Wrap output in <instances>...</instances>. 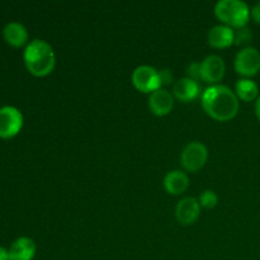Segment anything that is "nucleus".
<instances>
[{"label":"nucleus","mask_w":260,"mask_h":260,"mask_svg":"<svg viewBox=\"0 0 260 260\" xmlns=\"http://www.w3.org/2000/svg\"><path fill=\"white\" fill-rule=\"evenodd\" d=\"M23 127V116L19 109L14 107L0 108V137L10 139L19 134Z\"/></svg>","instance_id":"7"},{"label":"nucleus","mask_w":260,"mask_h":260,"mask_svg":"<svg viewBox=\"0 0 260 260\" xmlns=\"http://www.w3.org/2000/svg\"><path fill=\"white\" fill-rule=\"evenodd\" d=\"M201 205L198 200L193 197H185L177 205L175 208V217L177 221L183 226H190L200 218Z\"/></svg>","instance_id":"9"},{"label":"nucleus","mask_w":260,"mask_h":260,"mask_svg":"<svg viewBox=\"0 0 260 260\" xmlns=\"http://www.w3.org/2000/svg\"><path fill=\"white\" fill-rule=\"evenodd\" d=\"M235 71L244 79H250L260 71V52L255 47H244L234 61Z\"/></svg>","instance_id":"6"},{"label":"nucleus","mask_w":260,"mask_h":260,"mask_svg":"<svg viewBox=\"0 0 260 260\" xmlns=\"http://www.w3.org/2000/svg\"><path fill=\"white\" fill-rule=\"evenodd\" d=\"M255 116L260 122V95H259V98L255 101Z\"/></svg>","instance_id":"23"},{"label":"nucleus","mask_w":260,"mask_h":260,"mask_svg":"<svg viewBox=\"0 0 260 260\" xmlns=\"http://www.w3.org/2000/svg\"><path fill=\"white\" fill-rule=\"evenodd\" d=\"M160 75V83L162 85H169V84L173 83V74L172 71L168 70V69H162V70H159Z\"/></svg>","instance_id":"20"},{"label":"nucleus","mask_w":260,"mask_h":260,"mask_svg":"<svg viewBox=\"0 0 260 260\" xmlns=\"http://www.w3.org/2000/svg\"><path fill=\"white\" fill-rule=\"evenodd\" d=\"M37 246L29 238H19L9 249V260H32L36 255Z\"/></svg>","instance_id":"13"},{"label":"nucleus","mask_w":260,"mask_h":260,"mask_svg":"<svg viewBox=\"0 0 260 260\" xmlns=\"http://www.w3.org/2000/svg\"><path fill=\"white\" fill-rule=\"evenodd\" d=\"M23 57L27 70L37 78L50 75L56 66V55L52 46L42 40L30 41Z\"/></svg>","instance_id":"2"},{"label":"nucleus","mask_w":260,"mask_h":260,"mask_svg":"<svg viewBox=\"0 0 260 260\" xmlns=\"http://www.w3.org/2000/svg\"><path fill=\"white\" fill-rule=\"evenodd\" d=\"M198 202H200L201 207L206 208V210H212L217 206L218 203V197L216 194V192H213L212 189H206L201 193L200 198H198Z\"/></svg>","instance_id":"17"},{"label":"nucleus","mask_w":260,"mask_h":260,"mask_svg":"<svg viewBox=\"0 0 260 260\" xmlns=\"http://www.w3.org/2000/svg\"><path fill=\"white\" fill-rule=\"evenodd\" d=\"M235 94L239 101L249 103L259 98V86L251 79L241 78L235 84Z\"/></svg>","instance_id":"16"},{"label":"nucleus","mask_w":260,"mask_h":260,"mask_svg":"<svg viewBox=\"0 0 260 260\" xmlns=\"http://www.w3.org/2000/svg\"><path fill=\"white\" fill-rule=\"evenodd\" d=\"M189 187V178L182 170H172L164 178V188L169 194L179 196Z\"/></svg>","instance_id":"14"},{"label":"nucleus","mask_w":260,"mask_h":260,"mask_svg":"<svg viewBox=\"0 0 260 260\" xmlns=\"http://www.w3.org/2000/svg\"><path fill=\"white\" fill-rule=\"evenodd\" d=\"M200 95V85L198 81L192 80L189 78L179 79L173 86V96L182 103H190Z\"/></svg>","instance_id":"12"},{"label":"nucleus","mask_w":260,"mask_h":260,"mask_svg":"<svg viewBox=\"0 0 260 260\" xmlns=\"http://www.w3.org/2000/svg\"><path fill=\"white\" fill-rule=\"evenodd\" d=\"M0 260H9V250L0 246Z\"/></svg>","instance_id":"22"},{"label":"nucleus","mask_w":260,"mask_h":260,"mask_svg":"<svg viewBox=\"0 0 260 260\" xmlns=\"http://www.w3.org/2000/svg\"><path fill=\"white\" fill-rule=\"evenodd\" d=\"M250 17L253 18L254 22L260 24V2L255 3L253 8H250Z\"/></svg>","instance_id":"21"},{"label":"nucleus","mask_w":260,"mask_h":260,"mask_svg":"<svg viewBox=\"0 0 260 260\" xmlns=\"http://www.w3.org/2000/svg\"><path fill=\"white\" fill-rule=\"evenodd\" d=\"M187 78L192 80H201V62H192L187 68Z\"/></svg>","instance_id":"19"},{"label":"nucleus","mask_w":260,"mask_h":260,"mask_svg":"<svg viewBox=\"0 0 260 260\" xmlns=\"http://www.w3.org/2000/svg\"><path fill=\"white\" fill-rule=\"evenodd\" d=\"M4 40L13 47H22L28 41V32L25 27L20 23L12 22L5 25L3 30Z\"/></svg>","instance_id":"15"},{"label":"nucleus","mask_w":260,"mask_h":260,"mask_svg":"<svg viewBox=\"0 0 260 260\" xmlns=\"http://www.w3.org/2000/svg\"><path fill=\"white\" fill-rule=\"evenodd\" d=\"M215 15L223 25L240 29L250 20V8L241 0H220L215 5Z\"/></svg>","instance_id":"3"},{"label":"nucleus","mask_w":260,"mask_h":260,"mask_svg":"<svg viewBox=\"0 0 260 260\" xmlns=\"http://www.w3.org/2000/svg\"><path fill=\"white\" fill-rule=\"evenodd\" d=\"M132 84L139 91L151 94L161 88L159 70L149 65L137 66L131 76Z\"/></svg>","instance_id":"5"},{"label":"nucleus","mask_w":260,"mask_h":260,"mask_svg":"<svg viewBox=\"0 0 260 260\" xmlns=\"http://www.w3.org/2000/svg\"><path fill=\"white\" fill-rule=\"evenodd\" d=\"M208 160V150L205 144L198 141L189 142L183 149L180 164L185 172L197 173L202 169Z\"/></svg>","instance_id":"4"},{"label":"nucleus","mask_w":260,"mask_h":260,"mask_svg":"<svg viewBox=\"0 0 260 260\" xmlns=\"http://www.w3.org/2000/svg\"><path fill=\"white\" fill-rule=\"evenodd\" d=\"M253 38V35H251L250 29L248 27L240 28V29L235 30V41H234V45L243 46L249 43Z\"/></svg>","instance_id":"18"},{"label":"nucleus","mask_w":260,"mask_h":260,"mask_svg":"<svg viewBox=\"0 0 260 260\" xmlns=\"http://www.w3.org/2000/svg\"><path fill=\"white\" fill-rule=\"evenodd\" d=\"M202 108L211 118L218 122H229L239 113V99L229 86L217 84L206 89L202 94Z\"/></svg>","instance_id":"1"},{"label":"nucleus","mask_w":260,"mask_h":260,"mask_svg":"<svg viewBox=\"0 0 260 260\" xmlns=\"http://www.w3.org/2000/svg\"><path fill=\"white\" fill-rule=\"evenodd\" d=\"M208 45L216 50H223L234 45L235 41V30L228 25H215L208 30L207 35Z\"/></svg>","instance_id":"11"},{"label":"nucleus","mask_w":260,"mask_h":260,"mask_svg":"<svg viewBox=\"0 0 260 260\" xmlns=\"http://www.w3.org/2000/svg\"><path fill=\"white\" fill-rule=\"evenodd\" d=\"M174 108V96L167 89H157L150 94L149 109L152 114L157 117H165L170 114Z\"/></svg>","instance_id":"10"},{"label":"nucleus","mask_w":260,"mask_h":260,"mask_svg":"<svg viewBox=\"0 0 260 260\" xmlns=\"http://www.w3.org/2000/svg\"><path fill=\"white\" fill-rule=\"evenodd\" d=\"M226 65L222 57L217 55H211L201 62V80L206 84L217 85L225 76Z\"/></svg>","instance_id":"8"}]
</instances>
